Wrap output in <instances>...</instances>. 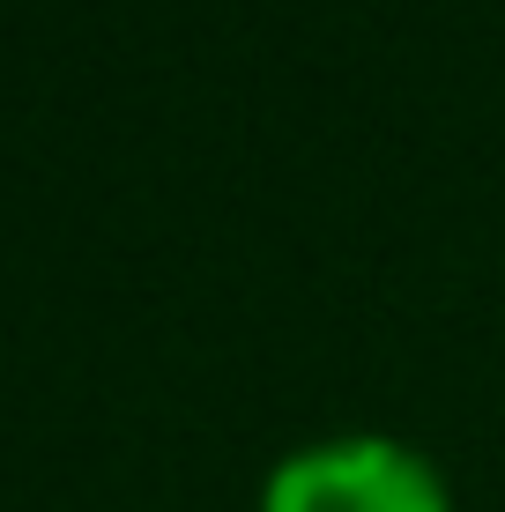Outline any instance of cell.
Instances as JSON below:
<instances>
[{
    "label": "cell",
    "instance_id": "1",
    "mask_svg": "<svg viewBox=\"0 0 505 512\" xmlns=\"http://www.w3.org/2000/svg\"><path fill=\"white\" fill-rule=\"evenodd\" d=\"M260 512H454V498L416 446L350 431L290 453L260 490Z\"/></svg>",
    "mask_w": 505,
    "mask_h": 512
}]
</instances>
